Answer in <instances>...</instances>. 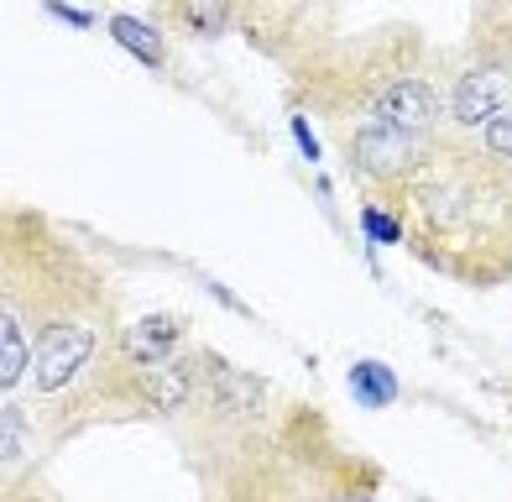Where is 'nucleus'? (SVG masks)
<instances>
[{"mask_svg": "<svg viewBox=\"0 0 512 502\" xmlns=\"http://www.w3.org/2000/svg\"><path fill=\"white\" fill-rule=\"evenodd\" d=\"M194 382H199V361H162V367H147L142 377H136L142 398L157 408V414H178V408L189 403Z\"/></svg>", "mask_w": 512, "mask_h": 502, "instance_id": "nucleus-7", "label": "nucleus"}, {"mask_svg": "<svg viewBox=\"0 0 512 502\" xmlns=\"http://www.w3.org/2000/svg\"><path fill=\"white\" fill-rule=\"evenodd\" d=\"M512 95V68L507 63H476L471 74H460L450 89V110L460 126H492Z\"/></svg>", "mask_w": 512, "mask_h": 502, "instance_id": "nucleus-5", "label": "nucleus"}, {"mask_svg": "<svg viewBox=\"0 0 512 502\" xmlns=\"http://www.w3.org/2000/svg\"><path fill=\"white\" fill-rule=\"evenodd\" d=\"M189 16L199 21V27H225V11H209V6H194Z\"/></svg>", "mask_w": 512, "mask_h": 502, "instance_id": "nucleus-15", "label": "nucleus"}, {"mask_svg": "<svg viewBox=\"0 0 512 502\" xmlns=\"http://www.w3.org/2000/svg\"><path fill=\"white\" fill-rule=\"evenodd\" d=\"M366 126H392V131H408V136H424L439 126V89L418 74H392L377 79L366 89Z\"/></svg>", "mask_w": 512, "mask_h": 502, "instance_id": "nucleus-2", "label": "nucleus"}, {"mask_svg": "<svg viewBox=\"0 0 512 502\" xmlns=\"http://www.w3.org/2000/svg\"><path fill=\"white\" fill-rule=\"evenodd\" d=\"M178 319L173 314H147L142 325H131L126 335H121V351L131 356V361H142V372L147 367H162V361L173 356V346H178Z\"/></svg>", "mask_w": 512, "mask_h": 502, "instance_id": "nucleus-8", "label": "nucleus"}, {"mask_svg": "<svg viewBox=\"0 0 512 502\" xmlns=\"http://www.w3.org/2000/svg\"><path fill=\"white\" fill-rule=\"evenodd\" d=\"M199 377L209 382V393H215V403L225 408V414H236V419L262 414V403H267V382L262 377L230 367V361H220V356H199Z\"/></svg>", "mask_w": 512, "mask_h": 502, "instance_id": "nucleus-6", "label": "nucleus"}, {"mask_svg": "<svg viewBox=\"0 0 512 502\" xmlns=\"http://www.w3.org/2000/svg\"><path fill=\"white\" fill-rule=\"evenodd\" d=\"M392 194L408 225V246L465 278L512 272V163L460 142H429Z\"/></svg>", "mask_w": 512, "mask_h": 502, "instance_id": "nucleus-1", "label": "nucleus"}, {"mask_svg": "<svg viewBox=\"0 0 512 502\" xmlns=\"http://www.w3.org/2000/svg\"><path fill=\"white\" fill-rule=\"evenodd\" d=\"M486 152L502 157V163H512V110H507V116H497L492 126H486Z\"/></svg>", "mask_w": 512, "mask_h": 502, "instance_id": "nucleus-13", "label": "nucleus"}, {"mask_svg": "<svg viewBox=\"0 0 512 502\" xmlns=\"http://www.w3.org/2000/svg\"><path fill=\"white\" fill-rule=\"evenodd\" d=\"M366 231H371V241H408L403 215L387 210V204H366Z\"/></svg>", "mask_w": 512, "mask_h": 502, "instance_id": "nucleus-12", "label": "nucleus"}, {"mask_svg": "<svg viewBox=\"0 0 512 502\" xmlns=\"http://www.w3.org/2000/svg\"><path fill=\"white\" fill-rule=\"evenodd\" d=\"M16 408H6V466H16Z\"/></svg>", "mask_w": 512, "mask_h": 502, "instance_id": "nucleus-14", "label": "nucleus"}, {"mask_svg": "<svg viewBox=\"0 0 512 502\" xmlns=\"http://www.w3.org/2000/svg\"><path fill=\"white\" fill-rule=\"evenodd\" d=\"M351 393L366 408H382V403L398 398V377H392V367H382V361H356L351 367Z\"/></svg>", "mask_w": 512, "mask_h": 502, "instance_id": "nucleus-9", "label": "nucleus"}, {"mask_svg": "<svg viewBox=\"0 0 512 502\" xmlns=\"http://www.w3.org/2000/svg\"><path fill=\"white\" fill-rule=\"evenodd\" d=\"M110 32L121 37L126 48H131L136 58H142V63H162V37H157L152 27H142L136 16H115V21H110Z\"/></svg>", "mask_w": 512, "mask_h": 502, "instance_id": "nucleus-11", "label": "nucleus"}, {"mask_svg": "<svg viewBox=\"0 0 512 502\" xmlns=\"http://www.w3.org/2000/svg\"><path fill=\"white\" fill-rule=\"evenodd\" d=\"M95 356V335L84 325H68V319H53L37 340V387L42 393H58L79 377V367Z\"/></svg>", "mask_w": 512, "mask_h": 502, "instance_id": "nucleus-4", "label": "nucleus"}, {"mask_svg": "<svg viewBox=\"0 0 512 502\" xmlns=\"http://www.w3.org/2000/svg\"><path fill=\"white\" fill-rule=\"evenodd\" d=\"M424 152H429L424 136H408V131H392V126H361V131H351L356 168L371 178V184H387V189H398L403 178L424 163Z\"/></svg>", "mask_w": 512, "mask_h": 502, "instance_id": "nucleus-3", "label": "nucleus"}, {"mask_svg": "<svg viewBox=\"0 0 512 502\" xmlns=\"http://www.w3.org/2000/svg\"><path fill=\"white\" fill-rule=\"evenodd\" d=\"M0 340H6V356H0V382L16 387L21 382V367H27V335H21V319L6 309V319H0Z\"/></svg>", "mask_w": 512, "mask_h": 502, "instance_id": "nucleus-10", "label": "nucleus"}]
</instances>
